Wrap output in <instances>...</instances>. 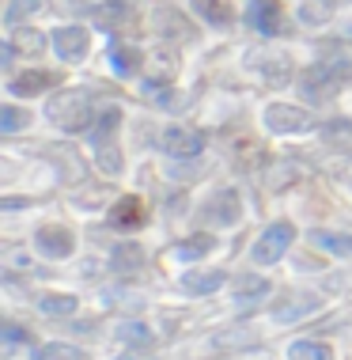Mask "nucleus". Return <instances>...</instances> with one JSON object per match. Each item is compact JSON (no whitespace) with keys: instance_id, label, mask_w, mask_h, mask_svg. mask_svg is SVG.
Returning a JSON list of instances; mask_svg holds the SVG:
<instances>
[{"instance_id":"obj_12","label":"nucleus","mask_w":352,"mask_h":360,"mask_svg":"<svg viewBox=\"0 0 352 360\" xmlns=\"http://www.w3.org/2000/svg\"><path fill=\"white\" fill-rule=\"evenodd\" d=\"M61 76L57 72H46V69H34V72H19L8 80V91L12 95H38V91H46V87H53Z\"/></svg>"},{"instance_id":"obj_10","label":"nucleus","mask_w":352,"mask_h":360,"mask_svg":"<svg viewBox=\"0 0 352 360\" xmlns=\"http://www.w3.org/2000/svg\"><path fill=\"white\" fill-rule=\"evenodd\" d=\"M141 224H144V205H141V198L125 193V198L110 209V228H117V231H133V228H141Z\"/></svg>"},{"instance_id":"obj_16","label":"nucleus","mask_w":352,"mask_h":360,"mask_svg":"<svg viewBox=\"0 0 352 360\" xmlns=\"http://www.w3.org/2000/svg\"><path fill=\"white\" fill-rule=\"evenodd\" d=\"M155 31H159V34H171V38H185V42H193V27L185 23L178 12H171V8L155 12Z\"/></svg>"},{"instance_id":"obj_7","label":"nucleus","mask_w":352,"mask_h":360,"mask_svg":"<svg viewBox=\"0 0 352 360\" xmlns=\"http://www.w3.org/2000/svg\"><path fill=\"white\" fill-rule=\"evenodd\" d=\"M239 217H242V198L235 190H220L216 198L204 205V212H201V220L204 224H216V228H231Z\"/></svg>"},{"instance_id":"obj_17","label":"nucleus","mask_w":352,"mask_h":360,"mask_svg":"<svg viewBox=\"0 0 352 360\" xmlns=\"http://www.w3.org/2000/svg\"><path fill=\"white\" fill-rule=\"evenodd\" d=\"M141 50L136 46H110V65H114V72L117 76H136L141 72Z\"/></svg>"},{"instance_id":"obj_22","label":"nucleus","mask_w":352,"mask_h":360,"mask_svg":"<svg viewBox=\"0 0 352 360\" xmlns=\"http://www.w3.org/2000/svg\"><path fill=\"white\" fill-rule=\"evenodd\" d=\"M12 46H15V50H23V53H42L46 50V38H42V31H34V27H15V31H12Z\"/></svg>"},{"instance_id":"obj_14","label":"nucleus","mask_w":352,"mask_h":360,"mask_svg":"<svg viewBox=\"0 0 352 360\" xmlns=\"http://www.w3.org/2000/svg\"><path fill=\"white\" fill-rule=\"evenodd\" d=\"M254 65H258V69L266 72V80H273V84H288L292 80V57L288 53H266Z\"/></svg>"},{"instance_id":"obj_26","label":"nucleus","mask_w":352,"mask_h":360,"mask_svg":"<svg viewBox=\"0 0 352 360\" xmlns=\"http://www.w3.org/2000/svg\"><path fill=\"white\" fill-rule=\"evenodd\" d=\"M34 360H84V349H72V345L53 342V345H42V349H38Z\"/></svg>"},{"instance_id":"obj_28","label":"nucleus","mask_w":352,"mask_h":360,"mask_svg":"<svg viewBox=\"0 0 352 360\" xmlns=\"http://www.w3.org/2000/svg\"><path fill=\"white\" fill-rule=\"evenodd\" d=\"M42 311H46V315H72V311H76V296H46Z\"/></svg>"},{"instance_id":"obj_29","label":"nucleus","mask_w":352,"mask_h":360,"mask_svg":"<svg viewBox=\"0 0 352 360\" xmlns=\"http://www.w3.org/2000/svg\"><path fill=\"white\" fill-rule=\"evenodd\" d=\"M38 8H42V0H12V4H8V23H19V19H27L31 12H38Z\"/></svg>"},{"instance_id":"obj_31","label":"nucleus","mask_w":352,"mask_h":360,"mask_svg":"<svg viewBox=\"0 0 352 360\" xmlns=\"http://www.w3.org/2000/svg\"><path fill=\"white\" fill-rule=\"evenodd\" d=\"M266 288H273V285H269V281H261V277H242V281H239V292H242V296H261Z\"/></svg>"},{"instance_id":"obj_30","label":"nucleus","mask_w":352,"mask_h":360,"mask_svg":"<svg viewBox=\"0 0 352 360\" xmlns=\"http://www.w3.org/2000/svg\"><path fill=\"white\" fill-rule=\"evenodd\" d=\"M122 122V114L117 110H103V118H99V125L91 129V137H95V144H106V137H110V129Z\"/></svg>"},{"instance_id":"obj_21","label":"nucleus","mask_w":352,"mask_h":360,"mask_svg":"<svg viewBox=\"0 0 352 360\" xmlns=\"http://www.w3.org/2000/svg\"><path fill=\"white\" fill-rule=\"evenodd\" d=\"M288 356L292 360H334V349L322 345V342H292Z\"/></svg>"},{"instance_id":"obj_9","label":"nucleus","mask_w":352,"mask_h":360,"mask_svg":"<svg viewBox=\"0 0 352 360\" xmlns=\"http://www.w3.org/2000/svg\"><path fill=\"white\" fill-rule=\"evenodd\" d=\"M87 46H91V34L84 27H61V31H53V50L61 61H84Z\"/></svg>"},{"instance_id":"obj_4","label":"nucleus","mask_w":352,"mask_h":360,"mask_svg":"<svg viewBox=\"0 0 352 360\" xmlns=\"http://www.w3.org/2000/svg\"><path fill=\"white\" fill-rule=\"evenodd\" d=\"M292 239H296V228H292L288 220H277L266 228V236L254 243V262L258 266H273V262L285 258V250L292 247Z\"/></svg>"},{"instance_id":"obj_2","label":"nucleus","mask_w":352,"mask_h":360,"mask_svg":"<svg viewBox=\"0 0 352 360\" xmlns=\"http://www.w3.org/2000/svg\"><path fill=\"white\" fill-rule=\"evenodd\" d=\"M53 125H61L65 133H84L87 125L95 122V103L84 87H68V91H57L50 106H46Z\"/></svg>"},{"instance_id":"obj_23","label":"nucleus","mask_w":352,"mask_h":360,"mask_svg":"<svg viewBox=\"0 0 352 360\" xmlns=\"http://www.w3.org/2000/svg\"><path fill=\"white\" fill-rule=\"evenodd\" d=\"M23 125H31V110H23V106H0V133L4 137H12Z\"/></svg>"},{"instance_id":"obj_25","label":"nucleus","mask_w":352,"mask_h":360,"mask_svg":"<svg viewBox=\"0 0 352 360\" xmlns=\"http://www.w3.org/2000/svg\"><path fill=\"white\" fill-rule=\"evenodd\" d=\"M141 266H144V250L136 247V243H125V247L114 250V269H125V274H129V269H141Z\"/></svg>"},{"instance_id":"obj_6","label":"nucleus","mask_w":352,"mask_h":360,"mask_svg":"<svg viewBox=\"0 0 352 360\" xmlns=\"http://www.w3.org/2000/svg\"><path fill=\"white\" fill-rule=\"evenodd\" d=\"M34 247L46 258H68L76 250V236L68 228H61V224H46V228L34 231Z\"/></svg>"},{"instance_id":"obj_20","label":"nucleus","mask_w":352,"mask_h":360,"mask_svg":"<svg viewBox=\"0 0 352 360\" xmlns=\"http://www.w3.org/2000/svg\"><path fill=\"white\" fill-rule=\"evenodd\" d=\"M311 243L330 250V255H337V258H352V236H341V231H315Z\"/></svg>"},{"instance_id":"obj_27","label":"nucleus","mask_w":352,"mask_h":360,"mask_svg":"<svg viewBox=\"0 0 352 360\" xmlns=\"http://www.w3.org/2000/svg\"><path fill=\"white\" fill-rule=\"evenodd\" d=\"M95 160H99V167H103L106 174L122 171V152L110 148V144H95Z\"/></svg>"},{"instance_id":"obj_1","label":"nucleus","mask_w":352,"mask_h":360,"mask_svg":"<svg viewBox=\"0 0 352 360\" xmlns=\"http://www.w3.org/2000/svg\"><path fill=\"white\" fill-rule=\"evenodd\" d=\"M352 84V61L348 57H322V61L307 65L299 76V91L307 103H330Z\"/></svg>"},{"instance_id":"obj_5","label":"nucleus","mask_w":352,"mask_h":360,"mask_svg":"<svg viewBox=\"0 0 352 360\" xmlns=\"http://www.w3.org/2000/svg\"><path fill=\"white\" fill-rule=\"evenodd\" d=\"M311 114L303 110V106H288V103H273L266 106V129L269 133H296V129H311Z\"/></svg>"},{"instance_id":"obj_33","label":"nucleus","mask_w":352,"mask_h":360,"mask_svg":"<svg viewBox=\"0 0 352 360\" xmlns=\"http://www.w3.org/2000/svg\"><path fill=\"white\" fill-rule=\"evenodd\" d=\"M122 360H133V356H122Z\"/></svg>"},{"instance_id":"obj_19","label":"nucleus","mask_w":352,"mask_h":360,"mask_svg":"<svg viewBox=\"0 0 352 360\" xmlns=\"http://www.w3.org/2000/svg\"><path fill=\"white\" fill-rule=\"evenodd\" d=\"M212 250V236L209 231H197V236H190V239H182L178 247H174V258H182V262H197L204 258Z\"/></svg>"},{"instance_id":"obj_8","label":"nucleus","mask_w":352,"mask_h":360,"mask_svg":"<svg viewBox=\"0 0 352 360\" xmlns=\"http://www.w3.org/2000/svg\"><path fill=\"white\" fill-rule=\"evenodd\" d=\"M159 148L167 155H174V160H190V155H197L204 148V137L193 129H182V125H171V129H163Z\"/></svg>"},{"instance_id":"obj_13","label":"nucleus","mask_w":352,"mask_h":360,"mask_svg":"<svg viewBox=\"0 0 352 360\" xmlns=\"http://www.w3.org/2000/svg\"><path fill=\"white\" fill-rule=\"evenodd\" d=\"M228 274L223 269H193V274H182V292H190V296H209V292H216Z\"/></svg>"},{"instance_id":"obj_15","label":"nucleus","mask_w":352,"mask_h":360,"mask_svg":"<svg viewBox=\"0 0 352 360\" xmlns=\"http://www.w3.org/2000/svg\"><path fill=\"white\" fill-rule=\"evenodd\" d=\"M193 12L201 19H209L212 27H231V19H235L228 0H193Z\"/></svg>"},{"instance_id":"obj_11","label":"nucleus","mask_w":352,"mask_h":360,"mask_svg":"<svg viewBox=\"0 0 352 360\" xmlns=\"http://www.w3.org/2000/svg\"><path fill=\"white\" fill-rule=\"evenodd\" d=\"M247 23L261 34H277L280 31V8L273 4V0H254L247 8Z\"/></svg>"},{"instance_id":"obj_18","label":"nucleus","mask_w":352,"mask_h":360,"mask_svg":"<svg viewBox=\"0 0 352 360\" xmlns=\"http://www.w3.org/2000/svg\"><path fill=\"white\" fill-rule=\"evenodd\" d=\"M341 4H348V0H303V4H299V19H303V23H311V27L326 23Z\"/></svg>"},{"instance_id":"obj_3","label":"nucleus","mask_w":352,"mask_h":360,"mask_svg":"<svg viewBox=\"0 0 352 360\" xmlns=\"http://www.w3.org/2000/svg\"><path fill=\"white\" fill-rule=\"evenodd\" d=\"M322 307V296H315V292H299V288H285L273 296L269 304V315L277 319V323H296V319L311 315V311Z\"/></svg>"},{"instance_id":"obj_32","label":"nucleus","mask_w":352,"mask_h":360,"mask_svg":"<svg viewBox=\"0 0 352 360\" xmlns=\"http://www.w3.org/2000/svg\"><path fill=\"white\" fill-rule=\"evenodd\" d=\"M23 338H27V334H23L15 323H4V342H23Z\"/></svg>"},{"instance_id":"obj_24","label":"nucleus","mask_w":352,"mask_h":360,"mask_svg":"<svg viewBox=\"0 0 352 360\" xmlns=\"http://www.w3.org/2000/svg\"><path fill=\"white\" fill-rule=\"evenodd\" d=\"M117 338L129 342V345H136V349H152V330L144 323H122V326H117Z\"/></svg>"}]
</instances>
